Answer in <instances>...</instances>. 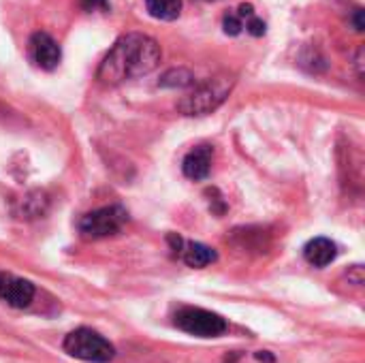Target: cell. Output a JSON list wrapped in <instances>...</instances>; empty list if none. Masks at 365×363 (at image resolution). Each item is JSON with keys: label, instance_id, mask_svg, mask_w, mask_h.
I'll return each instance as SVG.
<instances>
[{"label": "cell", "instance_id": "cell-1", "mask_svg": "<svg viewBox=\"0 0 365 363\" xmlns=\"http://www.w3.org/2000/svg\"><path fill=\"white\" fill-rule=\"evenodd\" d=\"M160 62V45L141 32L124 34L109 49L98 66V81L105 86H118L128 79L152 73Z\"/></svg>", "mask_w": 365, "mask_h": 363}, {"label": "cell", "instance_id": "cell-2", "mask_svg": "<svg viewBox=\"0 0 365 363\" xmlns=\"http://www.w3.org/2000/svg\"><path fill=\"white\" fill-rule=\"evenodd\" d=\"M233 86H235L233 75H227V73L216 75V77L203 81L201 86H197L186 96H182L178 103V109L184 116H207L227 101Z\"/></svg>", "mask_w": 365, "mask_h": 363}, {"label": "cell", "instance_id": "cell-3", "mask_svg": "<svg viewBox=\"0 0 365 363\" xmlns=\"http://www.w3.org/2000/svg\"><path fill=\"white\" fill-rule=\"evenodd\" d=\"M62 349L71 357L88 363H109L115 357L113 344L109 340H105L101 334L88 329V327H79V329L71 332L64 338Z\"/></svg>", "mask_w": 365, "mask_h": 363}, {"label": "cell", "instance_id": "cell-4", "mask_svg": "<svg viewBox=\"0 0 365 363\" xmlns=\"http://www.w3.org/2000/svg\"><path fill=\"white\" fill-rule=\"evenodd\" d=\"M128 220V212L122 205H107L86 214L79 220V233L86 240H103L122 231Z\"/></svg>", "mask_w": 365, "mask_h": 363}, {"label": "cell", "instance_id": "cell-5", "mask_svg": "<svg viewBox=\"0 0 365 363\" xmlns=\"http://www.w3.org/2000/svg\"><path fill=\"white\" fill-rule=\"evenodd\" d=\"M173 323L178 329L197 338H218L229 329L227 321L220 315L203 310V308H190V306L178 310Z\"/></svg>", "mask_w": 365, "mask_h": 363}, {"label": "cell", "instance_id": "cell-6", "mask_svg": "<svg viewBox=\"0 0 365 363\" xmlns=\"http://www.w3.org/2000/svg\"><path fill=\"white\" fill-rule=\"evenodd\" d=\"M28 56L34 62V66L43 71H53L60 64L62 51L53 36H49L47 32H34L28 43Z\"/></svg>", "mask_w": 365, "mask_h": 363}, {"label": "cell", "instance_id": "cell-7", "mask_svg": "<svg viewBox=\"0 0 365 363\" xmlns=\"http://www.w3.org/2000/svg\"><path fill=\"white\" fill-rule=\"evenodd\" d=\"M0 300L17 310H24L34 300V285L13 274H0Z\"/></svg>", "mask_w": 365, "mask_h": 363}, {"label": "cell", "instance_id": "cell-8", "mask_svg": "<svg viewBox=\"0 0 365 363\" xmlns=\"http://www.w3.org/2000/svg\"><path fill=\"white\" fill-rule=\"evenodd\" d=\"M212 158H214V150L210 145H199L195 150H190L184 160H182V171L188 180H205L212 171Z\"/></svg>", "mask_w": 365, "mask_h": 363}, {"label": "cell", "instance_id": "cell-9", "mask_svg": "<svg viewBox=\"0 0 365 363\" xmlns=\"http://www.w3.org/2000/svg\"><path fill=\"white\" fill-rule=\"evenodd\" d=\"M304 257L310 265L314 267H327L329 263L336 261L338 257V248L331 240L327 237H314L306 244L304 248Z\"/></svg>", "mask_w": 365, "mask_h": 363}, {"label": "cell", "instance_id": "cell-10", "mask_svg": "<svg viewBox=\"0 0 365 363\" xmlns=\"http://www.w3.org/2000/svg\"><path fill=\"white\" fill-rule=\"evenodd\" d=\"M180 257L188 267H195V270H201V267H205V265H210V263H214L218 259L214 248H210L205 244H197V242L195 244L192 242L184 244L182 250H180Z\"/></svg>", "mask_w": 365, "mask_h": 363}, {"label": "cell", "instance_id": "cell-11", "mask_svg": "<svg viewBox=\"0 0 365 363\" xmlns=\"http://www.w3.org/2000/svg\"><path fill=\"white\" fill-rule=\"evenodd\" d=\"M145 9L154 19L173 21L182 13V0H145Z\"/></svg>", "mask_w": 365, "mask_h": 363}, {"label": "cell", "instance_id": "cell-12", "mask_svg": "<svg viewBox=\"0 0 365 363\" xmlns=\"http://www.w3.org/2000/svg\"><path fill=\"white\" fill-rule=\"evenodd\" d=\"M190 83H192V75L184 68H173L160 79V86L165 88H186Z\"/></svg>", "mask_w": 365, "mask_h": 363}, {"label": "cell", "instance_id": "cell-13", "mask_svg": "<svg viewBox=\"0 0 365 363\" xmlns=\"http://www.w3.org/2000/svg\"><path fill=\"white\" fill-rule=\"evenodd\" d=\"M222 26H225V32L227 34L235 36V34H240L244 30V19L237 15V11H229L225 15V19H222Z\"/></svg>", "mask_w": 365, "mask_h": 363}, {"label": "cell", "instance_id": "cell-14", "mask_svg": "<svg viewBox=\"0 0 365 363\" xmlns=\"http://www.w3.org/2000/svg\"><path fill=\"white\" fill-rule=\"evenodd\" d=\"M81 9L92 13V11H109V0H79Z\"/></svg>", "mask_w": 365, "mask_h": 363}, {"label": "cell", "instance_id": "cell-15", "mask_svg": "<svg viewBox=\"0 0 365 363\" xmlns=\"http://www.w3.org/2000/svg\"><path fill=\"white\" fill-rule=\"evenodd\" d=\"M353 21H355V30H357V32H364L365 24H364V11H361V9H357V11H355Z\"/></svg>", "mask_w": 365, "mask_h": 363}, {"label": "cell", "instance_id": "cell-16", "mask_svg": "<svg viewBox=\"0 0 365 363\" xmlns=\"http://www.w3.org/2000/svg\"><path fill=\"white\" fill-rule=\"evenodd\" d=\"M257 359L263 363H276V359H274V355H269L267 351H261V353H257Z\"/></svg>", "mask_w": 365, "mask_h": 363}]
</instances>
